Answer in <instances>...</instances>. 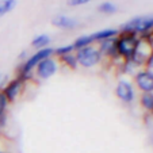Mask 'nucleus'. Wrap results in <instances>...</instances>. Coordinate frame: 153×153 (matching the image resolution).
<instances>
[{
    "mask_svg": "<svg viewBox=\"0 0 153 153\" xmlns=\"http://www.w3.org/2000/svg\"><path fill=\"white\" fill-rule=\"evenodd\" d=\"M150 54H152V50L149 49V45H148L144 39H138L136 50H134V53H133V57H131V60H130L129 62L137 64V65L144 64L148 61V58L150 57Z\"/></svg>",
    "mask_w": 153,
    "mask_h": 153,
    "instance_id": "nucleus-7",
    "label": "nucleus"
},
{
    "mask_svg": "<svg viewBox=\"0 0 153 153\" xmlns=\"http://www.w3.org/2000/svg\"><path fill=\"white\" fill-rule=\"evenodd\" d=\"M61 60L64 61V64H67L68 67L72 68V69H75V68L77 67V60H76V56H73L72 53L62 56V57H61Z\"/></svg>",
    "mask_w": 153,
    "mask_h": 153,
    "instance_id": "nucleus-19",
    "label": "nucleus"
},
{
    "mask_svg": "<svg viewBox=\"0 0 153 153\" xmlns=\"http://www.w3.org/2000/svg\"><path fill=\"white\" fill-rule=\"evenodd\" d=\"M141 106L148 111L153 110V92L142 94L141 95Z\"/></svg>",
    "mask_w": 153,
    "mask_h": 153,
    "instance_id": "nucleus-17",
    "label": "nucleus"
},
{
    "mask_svg": "<svg viewBox=\"0 0 153 153\" xmlns=\"http://www.w3.org/2000/svg\"><path fill=\"white\" fill-rule=\"evenodd\" d=\"M92 38H91V35H81L80 38H77V39L75 41V43H73V48L75 49H83V48L85 46H90L91 43H92Z\"/></svg>",
    "mask_w": 153,
    "mask_h": 153,
    "instance_id": "nucleus-15",
    "label": "nucleus"
},
{
    "mask_svg": "<svg viewBox=\"0 0 153 153\" xmlns=\"http://www.w3.org/2000/svg\"><path fill=\"white\" fill-rule=\"evenodd\" d=\"M90 0H69V4L71 6H81V4H85L88 3Z\"/></svg>",
    "mask_w": 153,
    "mask_h": 153,
    "instance_id": "nucleus-21",
    "label": "nucleus"
},
{
    "mask_svg": "<svg viewBox=\"0 0 153 153\" xmlns=\"http://www.w3.org/2000/svg\"><path fill=\"white\" fill-rule=\"evenodd\" d=\"M136 85L142 94L153 92V72L152 71H141L134 77Z\"/></svg>",
    "mask_w": 153,
    "mask_h": 153,
    "instance_id": "nucleus-6",
    "label": "nucleus"
},
{
    "mask_svg": "<svg viewBox=\"0 0 153 153\" xmlns=\"http://www.w3.org/2000/svg\"><path fill=\"white\" fill-rule=\"evenodd\" d=\"M153 29V15H144L127 22L122 27V33H131V34H148Z\"/></svg>",
    "mask_w": 153,
    "mask_h": 153,
    "instance_id": "nucleus-2",
    "label": "nucleus"
},
{
    "mask_svg": "<svg viewBox=\"0 0 153 153\" xmlns=\"http://www.w3.org/2000/svg\"><path fill=\"white\" fill-rule=\"evenodd\" d=\"M16 6V0H0V16L10 12Z\"/></svg>",
    "mask_w": 153,
    "mask_h": 153,
    "instance_id": "nucleus-16",
    "label": "nucleus"
},
{
    "mask_svg": "<svg viewBox=\"0 0 153 153\" xmlns=\"http://www.w3.org/2000/svg\"><path fill=\"white\" fill-rule=\"evenodd\" d=\"M53 25L60 29H65V30H72L77 26V22H76L73 18H69L67 15H57L56 18H53Z\"/></svg>",
    "mask_w": 153,
    "mask_h": 153,
    "instance_id": "nucleus-10",
    "label": "nucleus"
},
{
    "mask_svg": "<svg viewBox=\"0 0 153 153\" xmlns=\"http://www.w3.org/2000/svg\"><path fill=\"white\" fill-rule=\"evenodd\" d=\"M115 94H117V98L119 100H122L123 103H131L134 100V88L126 80H121L117 84Z\"/></svg>",
    "mask_w": 153,
    "mask_h": 153,
    "instance_id": "nucleus-9",
    "label": "nucleus"
},
{
    "mask_svg": "<svg viewBox=\"0 0 153 153\" xmlns=\"http://www.w3.org/2000/svg\"><path fill=\"white\" fill-rule=\"evenodd\" d=\"M115 42H117V38H108V39H104L102 41V46H100V53L104 52L108 56H118L117 54V49H115Z\"/></svg>",
    "mask_w": 153,
    "mask_h": 153,
    "instance_id": "nucleus-11",
    "label": "nucleus"
},
{
    "mask_svg": "<svg viewBox=\"0 0 153 153\" xmlns=\"http://www.w3.org/2000/svg\"><path fill=\"white\" fill-rule=\"evenodd\" d=\"M33 46L34 48H39V49H43L45 46H48L50 43V37L46 34H39L33 39Z\"/></svg>",
    "mask_w": 153,
    "mask_h": 153,
    "instance_id": "nucleus-13",
    "label": "nucleus"
},
{
    "mask_svg": "<svg viewBox=\"0 0 153 153\" xmlns=\"http://www.w3.org/2000/svg\"><path fill=\"white\" fill-rule=\"evenodd\" d=\"M23 83H25V79L19 76V77L11 80L6 87H4L3 94H4V96L7 98L8 103H10V102H15V100H16V98L19 96L20 91H22V88H23Z\"/></svg>",
    "mask_w": 153,
    "mask_h": 153,
    "instance_id": "nucleus-8",
    "label": "nucleus"
},
{
    "mask_svg": "<svg viewBox=\"0 0 153 153\" xmlns=\"http://www.w3.org/2000/svg\"><path fill=\"white\" fill-rule=\"evenodd\" d=\"M0 153H1V152H0Z\"/></svg>",
    "mask_w": 153,
    "mask_h": 153,
    "instance_id": "nucleus-23",
    "label": "nucleus"
},
{
    "mask_svg": "<svg viewBox=\"0 0 153 153\" xmlns=\"http://www.w3.org/2000/svg\"><path fill=\"white\" fill-rule=\"evenodd\" d=\"M73 49H75V48H73V45H67V46H60V48H57L54 52H56V54H58L60 57H62V56H65V54H69V53L72 52Z\"/></svg>",
    "mask_w": 153,
    "mask_h": 153,
    "instance_id": "nucleus-20",
    "label": "nucleus"
},
{
    "mask_svg": "<svg viewBox=\"0 0 153 153\" xmlns=\"http://www.w3.org/2000/svg\"><path fill=\"white\" fill-rule=\"evenodd\" d=\"M152 114H153V110H152Z\"/></svg>",
    "mask_w": 153,
    "mask_h": 153,
    "instance_id": "nucleus-22",
    "label": "nucleus"
},
{
    "mask_svg": "<svg viewBox=\"0 0 153 153\" xmlns=\"http://www.w3.org/2000/svg\"><path fill=\"white\" fill-rule=\"evenodd\" d=\"M53 52H54V50L50 49V48H43V49L38 50L35 54H33L31 57L25 62L23 67H22V71H20V77H23L25 80H26V77H29V75L31 73V71L34 69V68H37V65L42 60L50 57V56L53 54Z\"/></svg>",
    "mask_w": 153,
    "mask_h": 153,
    "instance_id": "nucleus-4",
    "label": "nucleus"
},
{
    "mask_svg": "<svg viewBox=\"0 0 153 153\" xmlns=\"http://www.w3.org/2000/svg\"><path fill=\"white\" fill-rule=\"evenodd\" d=\"M117 34H118V30L106 29V30H102V31H98V33L91 34V38H92V41H99V42H102V41L108 39V38H114Z\"/></svg>",
    "mask_w": 153,
    "mask_h": 153,
    "instance_id": "nucleus-12",
    "label": "nucleus"
},
{
    "mask_svg": "<svg viewBox=\"0 0 153 153\" xmlns=\"http://www.w3.org/2000/svg\"><path fill=\"white\" fill-rule=\"evenodd\" d=\"M102 58V53L99 49L94 46H85L83 49L77 50V54H76V60H77V64H80L81 67L84 68H91L95 67L96 64L100 61Z\"/></svg>",
    "mask_w": 153,
    "mask_h": 153,
    "instance_id": "nucleus-3",
    "label": "nucleus"
},
{
    "mask_svg": "<svg viewBox=\"0 0 153 153\" xmlns=\"http://www.w3.org/2000/svg\"><path fill=\"white\" fill-rule=\"evenodd\" d=\"M98 10L100 12H103V14H114L118 8H117V6L114 3H111V1H103V3L98 7Z\"/></svg>",
    "mask_w": 153,
    "mask_h": 153,
    "instance_id": "nucleus-18",
    "label": "nucleus"
},
{
    "mask_svg": "<svg viewBox=\"0 0 153 153\" xmlns=\"http://www.w3.org/2000/svg\"><path fill=\"white\" fill-rule=\"evenodd\" d=\"M7 107H8V100L3 92H0V125H3L6 122Z\"/></svg>",
    "mask_w": 153,
    "mask_h": 153,
    "instance_id": "nucleus-14",
    "label": "nucleus"
},
{
    "mask_svg": "<svg viewBox=\"0 0 153 153\" xmlns=\"http://www.w3.org/2000/svg\"><path fill=\"white\" fill-rule=\"evenodd\" d=\"M37 76L42 80H46V79H50L58 69V65L53 58L48 57L45 60H42L39 64L37 65Z\"/></svg>",
    "mask_w": 153,
    "mask_h": 153,
    "instance_id": "nucleus-5",
    "label": "nucleus"
},
{
    "mask_svg": "<svg viewBox=\"0 0 153 153\" xmlns=\"http://www.w3.org/2000/svg\"><path fill=\"white\" fill-rule=\"evenodd\" d=\"M137 42H138V38L136 34H131V33H122V35L119 38H117L115 42V49H117V54L122 56L125 60L129 62L133 57V53L136 50Z\"/></svg>",
    "mask_w": 153,
    "mask_h": 153,
    "instance_id": "nucleus-1",
    "label": "nucleus"
}]
</instances>
